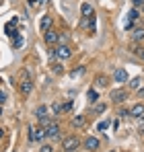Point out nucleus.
<instances>
[{
  "label": "nucleus",
  "mask_w": 144,
  "mask_h": 152,
  "mask_svg": "<svg viewBox=\"0 0 144 152\" xmlns=\"http://www.w3.org/2000/svg\"><path fill=\"white\" fill-rule=\"evenodd\" d=\"M54 56H56L58 60H68V58L72 56V50L68 48V45H64V43H62L60 48H56V50H54Z\"/></svg>",
  "instance_id": "3"
},
{
  "label": "nucleus",
  "mask_w": 144,
  "mask_h": 152,
  "mask_svg": "<svg viewBox=\"0 0 144 152\" xmlns=\"http://www.w3.org/2000/svg\"><path fill=\"white\" fill-rule=\"evenodd\" d=\"M87 124V119H84V115H76L74 119H72V126H76V127H82Z\"/></svg>",
  "instance_id": "16"
},
{
  "label": "nucleus",
  "mask_w": 144,
  "mask_h": 152,
  "mask_svg": "<svg viewBox=\"0 0 144 152\" xmlns=\"http://www.w3.org/2000/svg\"><path fill=\"white\" fill-rule=\"evenodd\" d=\"M97 99H99V93L91 88V91H89V101H91V103H97Z\"/></svg>",
  "instance_id": "19"
},
{
  "label": "nucleus",
  "mask_w": 144,
  "mask_h": 152,
  "mask_svg": "<svg viewBox=\"0 0 144 152\" xmlns=\"http://www.w3.org/2000/svg\"><path fill=\"white\" fill-rule=\"evenodd\" d=\"M80 12H82L84 17H89V15H93V6H91L89 2H82V6H80Z\"/></svg>",
  "instance_id": "15"
},
{
  "label": "nucleus",
  "mask_w": 144,
  "mask_h": 152,
  "mask_svg": "<svg viewBox=\"0 0 144 152\" xmlns=\"http://www.w3.org/2000/svg\"><path fill=\"white\" fill-rule=\"evenodd\" d=\"M142 15H144V4H142Z\"/></svg>",
  "instance_id": "33"
},
{
  "label": "nucleus",
  "mask_w": 144,
  "mask_h": 152,
  "mask_svg": "<svg viewBox=\"0 0 144 152\" xmlns=\"http://www.w3.org/2000/svg\"><path fill=\"white\" fill-rule=\"evenodd\" d=\"M134 2V8H138V6H142L144 4V0H132Z\"/></svg>",
  "instance_id": "25"
},
{
  "label": "nucleus",
  "mask_w": 144,
  "mask_h": 152,
  "mask_svg": "<svg viewBox=\"0 0 144 152\" xmlns=\"http://www.w3.org/2000/svg\"><path fill=\"white\" fill-rule=\"evenodd\" d=\"M107 127H109L107 121H101V124H99V129H107Z\"/></svg>",
  "instance_id": "26"
},
{
  "label": "nucleus",
  "mask_w": 144,
  "mask_h": 152,
  "mask_svg": "<svg viewBox=\"0 0 144 152\" xmlns=\"http://www.w3.org/2000/svg\"><path fill=\"white\" fill-rule=\"evenodd\" d=\"M113 78H115V82H128V72L123 68H118L113 72Z\"/></svg>",
  "instance_id": "11"
},
{
  "label": "nucleus",
  "mask_w": 144,
  "mask_h": 152,
  "mask_svg": "<svg viewBox=\"0 0 144 152\" xmlns=\"http://www.w3.org/2000/svg\"><path fill=\"white\" fill-rule=\"evenodd\" d=\"M97 113H101V111H105V105H97V109H95Z\"/></svg>",
  "instance_id": "27"
},
{
  "label": "nucleus",
  "mask_w": 144,
  "mask_h": 152,
  "mask_svg": "<svg viewBox=\"0 0 144 152\" xmlns=\"http://www.w3.org/2000/svg\"><path fill=\"white\" fill-rule=\"evenodd\" d=\"M97 84H99V86H107V78H105V76H99V78H97Z\"/></svg>",
  "instance_id": "21"
},
{
  "label": "nucleus",
  "mask_w": 144,
  "mask_h": 152,
  "mask_svg": "<svg viewBox=\"0 0 144 152\" xmlns=\"http://www.w3.org/2000/svg\"><path fill=\"white\" fill-rule=\"evenodd\" d=\"M2 136H4V129H0V138H2Z\"/></svg>",
  "instance_id": "32"
},
{
  "label": "nucleus",
  "mask_w": 144,
  "mask_h": 152,
  "mask_svg": "<svg viewBox=\"0 0 144 152\" xmlns=\"http://www.w3.org/2000/svg\"><path fill=\"white\" fill-rule=\"evenodd\" d=\"M138 53H140V56H142V60H144V50H140V51H138Z\"/></svg>",
  "instance_id": "30"
},
{
  "label": "nucleus",
  "mask_w": 144,
  "mask_h": 152,
  "mask_svg": "<svg viewBox=\"0 0 144 152\" xmlns=\"http://www.w3.org/2000/svg\"><path fill=\"white\" fill-rule=\"evenodd\" d=\"M111 152H113V150H111Z\"/></svg>",
  "instance_id": "34"
},
{
  "label": "nucleus",
  "mask_w": 144,
  "mask_h": 152,
  "mask_svg": "<svg viewBox=\"0 0 144 152\" xmlns=\"http://www.w3.org/2000/svg\"><path fill=\"white\" fill-rule=\"evenodd\" d=\"M78 146H80V140H78L76 136H70V138H66V140L62 142V148L66 152H74Z\"/></svg>",
  "instance_id": "2"
},
{
  "label": "nucleus",
  "mask_w": 144,
  "mask_h": 152,
  "mask_svg": "<svg viewBox=\"0 0 144 152\" xmlns=\"http://www.w3.org/2000/svg\"><path fill=\"white\" fill-rule=\"evenodd\" d=\"M39 152H51V146H43V148H41Z\"/></svg>",
  "instance_id": "28"
},
{
  "label": "nucleus",
  "mask_w": 144,
  "mask_h": 152,
  "mask_svg": "<svg viewBox=\"0 0 144 152\" xmlns=\"http://www.w3.org/2000/svg\"><path fill=\"white\" fill-rule=\"evenodd\" d=\"M58 132H60V126L58 124H51L49 121L48 126H43V136L46 138H58Z\"/></svg>",
  "instance_id": "4"
},
{
  "label": "nucleus",
  "mask_w": 144,
  "mask_h": 152,
  "mask_svg": "<svg viewBox=\"0 0 144 152\" xmlns=\"http://www.w3.org/2000/svg\"><path fill=\"white\" fill-rule=\"evenodd\" d=\"M109 97H111V101H113V103H123L126 99H128V93H126L123 88H115V91H111Z\"/></svg>",
  "instance_id": "5"
},
{
  "label": "nucleus",
  "mask_w": 144,
  "mask_h": 152,
  "mask_svg": "<svg viewBox=\"0 0 144 152\" xmlns=\"http://www.w3.org/2000/svg\"><path fill=\"white\" fill-rule=\"evenodd\" d=\"M138 17H140V10L138 8H132L128 12V21H138Z\"/></svg>",
  "instance_id": "17"
},
{
  "label": "nucleus",
  "mask_w": 144,
  "mask_h": 152,
  "mask_svg": "<svg viewBox=\"0 0 144 152\" xmlns=\"http://www.w3.org/2000/svg\"><path fill=\"white\" fill-rule=\"evenodd\" d=\"M29 2H31V4H37V2H39V0H29Z\"/></svg>",
  "instance_id": "31"
},
{
  "label": "nucleus",
  "mask_w": 144,
  "mask_h": 152,
  "mask_svg": "<svg viewBox=\"0 0 144 152\" xmlns=\"http://www.w3.org/2000/svg\"><path fill=\"white\" fill-rule=\"evenodd\" d=\"M51 109H54V113H58V115L62 113V105H60V103H54V105H51Z\"/></svg>",
  "instance_id": "22"
},
{
  "label": "nucleus",
  "mask_w": 144,
  "mask_h": 152,
  "mask_svg": "<svg viewBox=\"0 0 144 152\" xmlns=\"http://www.w3.org/2000/svg\"><path fill=\"white\" fill-rule=\"evenodd\" d=\"M39 29H41L43 33H46L48 29H51V17H48V15H46V17L41 19V23H39Z\"/></svg>",
  "instance_id": "14"
},
{
  "label": "nucleus",
  "mask_w": 144,
  "mask_h": 152,
  "mask_svg": "<svg viewBox=\"0 0 144 152\" xmlns=\"http://www.w3.org/2000/svg\"><path fill=\"white\" fill-rule=\"evenodd\" d=\"M130 115H132V117H138V119H140V117H144V105H142V103L134 105V107L130 109Z\"/></svg>",
  "instance_id": "9"
},
{
  "label": "nucleus",
  "mask_w": 144,
  "mask_h": 152,
  "mask_svg": "<svg viewBox=\"0 0 144 152\" xmlns=\"http://www.w3.org/2000/svg\"><path fill=\"white\" fill-rule=\"evenodd\" d=\"M31 91H33V82H31L29 76H25L23 80H21V95H29Z\"/></svg>",
  "instance_id": "7"
},
{
  "label": "nucleus",
  "mask_w": 144,
  "mask_h": 152,
  "mask_svg": "<svg viewBox=\"0 0 144 152\" xmlns=\"http://www.w3.org/2000/svg\"><path fill=\"white\" fill-rule=\"evenodd\" d=\"M41 138H46V136H43V127H41V129L29 127V140H31V142H37V140H41Z\"/></svg>",
  "instance_id": "8"
},
{
  "label": "nucleus",
  "mask_w": 144,
  "mask_h": 152,
  "mask_svg": "<svg viewBox=\"0 0 144 152\" xmlns=\"http://www.w3.org/2000/svg\"><path fill=\"white\" fill-rule=\"evenodd\" d=\"M123 29H126V31L134 29V21H126V23H123Z\"/></svg>",
  "instance_id": "23"
},
{
  "label": "nucleus",
  "mask_w": 144,
  "mask_h": 152,
  "mask_svg": "<svg viewBox=\"0 0 144 152\" xmlns=\"http://www.w3.org/2000/svg\"><path fill=\"white\" fill-rule=\"evenodd\" d=\"M70 109H72V103L70 101L66 103V105H62V113H64V111H70Z\"/></svg>",
  "instance_id": "24"
},
{
  "label": "nucleus",
  "mask_w": 144,
  "mask_h": 152,
  "mask_svg": "<svg viewBox=\"0 0 144 152\" xmlns=\"http://www.w3.org/2000/svg\"><path fill=\"white\" fill-rule=\"evenodd\" d=\"M134 39H136V41L144 39V27H142V29H140V27H138V29H134Z\"/></svg>",
  "instance_id": "18"
},
{
  "label": "nucleus",
  "mask_w": 144,
  "mask_h": 152,
  "mask_svg": "<svg viewBox=\"0 0 144 152\" xmlns=\"http://www.w3.org/2000/svg\"><path fill=\"white\" fill-rule=\"evenodd\" d=\"M140 82H142L140 78H132L130 80V88H140Z\"/></svg>",
  "instance_id": "20"
},
{
  "label": "nucleus",
  "mask_w": 144,
  "mask_h": 152,
  "mask_svg": "<svg viewBox=\"0 0 144 152\" xmlns=\"http://www.w3.org/2000/svg\"><path fill=\"white\" fill-rule=\"evenodd\" d=\"M43 39H46V43H48V45H54V43H58V31H54V29H48V31H46V35H43Z\"/></svg>",
  "instance_id": "6"
},
{
  "label": "nucleus",
  "mask_w": 144,
  "mask_h": 152,
  "mask_svg": "<svg viewBox=\"0 0 144 152\" xmlns=\"http://www.w3.org/2000/svg\"><path fill=\"white\" fill-rule=\"evenodd\" d=\"M80 27H82V29H84V27H89V29L93 31V29H95V15L84 17V19H82V23H80Z\"/></svg>",
  "instance_id": "12"
},
{
  "label": "nucleus",
  "mask_w": 144,
  "mask_h": 152,
  "mask_svg": "<svg viewBox=\"0 0 144 152\" xmlns=\"http://www.w3.org/2000/svg\"><path fill=\"white\" fill-rule=\"evenodd\" d=\"M84 148H87V150H97V148H99V140L93 138V136H89V138L84 140Z\"/></svg>",
  "instance_id": "10"
},
{
  "label": "nucleus",
  "mask_w": 144,
  "mask_h": 152,
  "mask_svg": "<svg viewBox=\"0 0 144 152\" xmlns=\"http://www.w3.org/2000/svg\"><path fill=\"white\" fill-rule=\"evenodd\" d=\"M35 117H37L39 121L46 119V117H48V107H46V105H39V107L35 109Z\"/></svg>",
  "instance_id": "13"
},
{
  "label": "nucleus",
  "mask_w": 144,
  "mask_h": 152,
  "mask_svg": "<svg viewBox=\"0 0 144 152\" xmlns=\"http://www.w3.org/2000/svg\"><path fill=\"white\" fill-rule=\"evenodd\" d=\"M138 95H140V97H144V88H138Z\"/></svg>",
  "instance_id": "29"
},
{
  "label": "nucleus",
  "mask_w": 144,
  "mask_h": 152,
  "mask_svg": "<svg viewBox=\"0 0 144 152\" xmlns=\"http://www.w3.org/2000/svg\"><path fill=\"white\" fill-rule=\"evenodd\" d=\"M15 25H17V19H12V21L6 25V35L15 39V41H12V45H15V48H21L23 39H21V35H19V31H17V27H15Z\"/></svg>",
  "instance_id": "1"
}]
</instances>
